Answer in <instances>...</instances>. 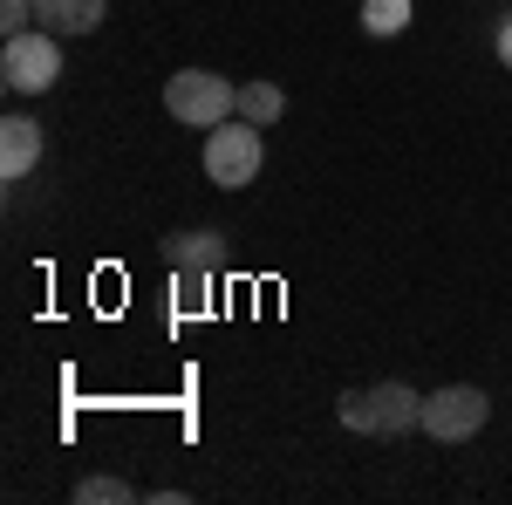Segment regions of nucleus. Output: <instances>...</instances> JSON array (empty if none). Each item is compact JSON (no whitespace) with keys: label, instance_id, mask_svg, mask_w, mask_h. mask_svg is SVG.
I'll return each instance as SVG.
<instances>
[{"label":"nucleus","instance_id":"obj_6","mask_svg":"<svg viewBox=\"0 0 512 505\" xmlns=\"http://www.w3.org/2000/svg\"><path fill=\"white\" fill-rule=\"evenodd\" d=\"M103 14H110V0H35V28L48 35H96L103 28Z\"/></svg>","mask_w":512,"mask_h":505},{"label":"nucleus","instance_id":"obj_10","mask_svg":"<svg viewBox=\"0 0 512 505\" xmlns=\"http://www.w3.org/2000/svg\"><path fill=\"white\" fill-rule=\"evenodd\" d=\"M362 28L376 41L403 35V28H410V0H362Z\"/></svg>","mask_w":512,"mask_h":505},{"label":"nucleus","instance_id":"obj_3","mask_svg":"<svg viewBox=\"0 0 512 505\" xmlns=\"http://www.w3.org/2000/svg\"><path fill=\"white\" fill-rule=\"evenodd\" d=\"M492 424V396L478 383H444L424 396V437H437V444H465V437H478V430Z\"/></svg>","mask_w":512,"mask_h":505},{"label":"nucleus","instance_id":"obj_14","mask_svg":"<svg viewBox=\"0 0 512 505\" xmlns=\"http://www.w3.org/2000/svg\"><path fill=\"white\" fill-rule=\"evenodd\" d=\"M35 28V0H0V35L14 41V35H28Z\"/></svg>","mask_w":512,"mask_h":505},{"label":"nucleus","instance_id":"obj_13","mask_svg":"<svg viewBox=\"0 0 512 505\" xmlns=\"http://www.w3.org/2000/svg\"><path fill=\"white\" fill-rule=\"evenodd\" d=\"M342 424L362 430V437H376V410H369V389H349V396H342Z\"/></svg>","mask_w":512,"mask_h":505},{"label":"nucleus","instance_id":"obj_11","mask_svg":"<svg viewBox=\"0 0 512 505\" xmlns=\"http://www.w3.org/2000/svg\"><path fill=\"white\" fill-rule=\"evenodd\" d=\"M76 499H82V505H130L137 492H130L123 478H110V471H89V478L76 485Z\"/></svg>","mask_w":512,"mask_h":505},{"label":"nucleus","instance_id":"obj_15","mask_svg":"<svg viewBox=\"0 0 512 505\" xmlns=\"http://www.w3.org/2000/svg\"><path fill=\"white\" fill-rule=\"evenodd\" d=\"M492 48H499V62H506V69H512V14H506V21H499V41H492Z\"/></svg>","mask_w":512,"mask_h":505},{"label":"nucleus","instance_id":"obj_1","mask_svg":"<svg viewBox=\"0 0 512 505\" xmlns=\"http://www.w3.org/2000/svg\"><path fill=\"white\" fill-rule=\"evenodd\" d=\"M260 164H267V137H260V123L226 117V123L205 130V178H212V185L239 192V185L260 178Z\"/></svg>","mask_w":512,"mask_h":505},{"label":"nucleus","instance_id":"obj_4","mask_svg":"<svg viewBox=\"0 0 512 505\" xmlns=\"http://www.w3.org/2000/svg\"><path fill=\"white\" fill-rule=\"evenodd\" d=\"M0 76L14 96H41V89H55L62 76V35H48V28H28V35H14L0 48Z\"/></svg>","mask_w":512,"mask_h":505},{"label":"nucleus","instance_id":"obj_9","mask_svg":"<svg viewBox=\"0 0 512 505\" xmlns=\"http://www.w3.org/2000/svg\"><path fill=\"white\" fill-rule=\"evenodd\" d=\"M280 110H287V96H280V82H239V117L246 123H280Z\"/></svg>","mask_w":512,"mask_h":505},{"label":"nucleus","instance_id":"obj_8","mask_svg":"<svg viewBox=\"0 0 512 505\" xmlns=\"http://www.w3.org/2000/svg\"><path fill=\"white\" fill-rule=\"evenodd\" d=\"M164 260H171V273H178V267L219 273V260H226V239H219V233H171V239H164Z\"/></svg>","mask_w":512,"mask_h":505},{"label":"nucleus","instance_id":"obj_2","mask_svg":"<svg viewBox=\"0 0 512 505\" xmlns=\"http://www.w3.org/2000/svg\"><path fill=\"white\" fill-rule=\"evenodd\" d=\"M164 110L185 130H212V123L239 117V89L226 76H212V69H178V76L164 82Z\"/></svg>","mask_w":512,"mask_h":505},{"label":"nucleus","instance_id":"obj_12","mask_svg":"<svg viewBox=\"0 0 512 505\" xmlns=\"http://www.w3.org/2000/svg\"><path fill=\"white\" fill-rule=\"evenodd\" d=\"M205 301H212V273H205V267H178V308L198 314Z\"/></svg>","mask_w":512,"mask_h":505},{"label":"nucleus","instance_id":"obj_5","mask_svg":"<svg viewBox=\"0 0 512 505\" xmlns=\"http://www.w3.org/2000/svg\"><path fill=\"white\" fill-rule=\"evenodd\" d=\"M369 410H376V437H403V430L424 424V396L410 383H376L369 389Z\"/></svg>","mask_w":512,"mask_h":505},{"label":"nucleus","instance_id":"obj_7","mask_svg":"<svg viewBox=\"0 0 512 505\" xmlns=\"http://www.w3.org/2000/svg\"><path fill=\"white\" fill-rule=\"evenodd\" d=\"M41 164V123L35 117H7L0 123V178L14 185V178H28Z\"/></svg>","mask_w":512,"mask_h":505}]
</instances>
